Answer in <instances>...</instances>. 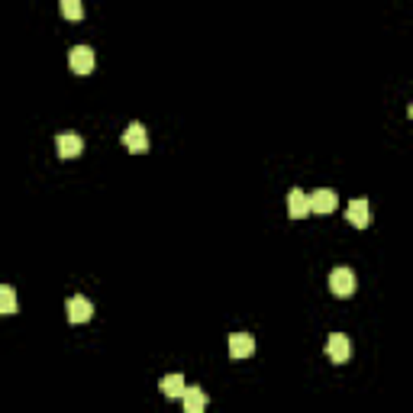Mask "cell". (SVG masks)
Returning <instances> with one entry per match:
<instances>
[{
  "mask_svg": "<svg viewBox=\"0 0 413 413\" xmlns=\"http://www.w3.org/2000/svg\"><path fill=\"white\" fill-rule=\"evenodd\" d=\"M329 291L336 297L355 294V274H352V268H333V272H329Z\"/></svg>",
  "mask_w": 413,
  "mask_h": 413,
  "instance_id": "1",
  "label": "cell"
},
{
  "mask_svg": "<svg viewBox=\"0 0 413 413\" xmlns=\"http://www.w3.org/2000/svg\"><path fill=\"white\" fill-rule=\"evenodd\" d=\"M68 68L75 71V75H91L94 71V49L91 45H75V49L68 52Z\"/></svg>",
  "mask_w": 413,
  "mask_h": 413,
  "instance_id": "2",
  "label": "cell"
},
{
  "mask_svg": "<svg viewBox=\"0 0 413 413\" xmlns=\"http://www.w3.org/2000/svg\"><path fill=\"white\" fill-rule=\"evenodd\" d=\"M326 355H329V362H336V365L349 362V355H352L349 336H343V333H333V336L326 339Z\"/></svg>",
  "mask_w": 413,
  "mask_h": 413,
  "instance_id": "3",
  "label": "cell"
},
{
  "mask_svg": "<svg viewBox=\"0 0 413 413\" xmlns=\"http://www.w3.org/2000/svg\"><path fill=\"white\" fill-rule=\"evenodd\" d=\"M307 200H310V213H320V217H326V213H333V210H336L339 197H336V191L320 188V191H313V194H310Z\"/></svg>",
  "mask_w": 413,
  "mask_h": 413,
  "instance_id": "4",
  "label": "cell"
},
{
  "mask_svg": "<svg viewBox=\"0 0 413 413\" xmlns=\"http://www.w3.org/2000/svg\"><path fill=\"white\" fill-rule=\"evenodd\" d=\"M119 142L129 149V152H146L149 149V133L142 123H129L127 129H123V136H119Z\"/></svg>",
  "mask_w": 413,
  "mask_h": 413,
  "instance_id": "5",
  "label": "cell"
},
{
  "mask_svg": "<svg viewBox=\"0 0 413 413\" xmlns=\"http://www.w3.org/2000/svg\"><path fill=\"white\" fill-rule=\"evenodd\" d=\"M65 310H68V323H87L94 316V304L87 301V297H68V304H65Z\"/></svg>",
  "mask_w": 413,
  "mask_h": 413,
  "instance_id": "6",
  "label": "cell"
},
{
  "mask_svg": "<svg viewBox=\"0 0 413 413\" xmlns=\"http://www.w3.org/2000/svg\"><path fill=\"white\" fill-rule=\"evenodd\" d=\"M55 149H58V159H77V155L85 152V139L77 133H62L55 139Z\"/></svg>",
  "mask_w": 413,
  "mask_h": 413,
  "instance_id": "7",
  "label": "cell"
},
{
  "mask_svg": "<svg viewBox=\"0 0 413 413\" xmlns=\"http://www.w3.org/2000/svg\"><path fill=\"white\" fill-rule=\"evenodd\" d=\"M345 220H349L355 230H365L371 223V210H368V200H352L345 207Z\"/></svg>",
  "mask_w": 413,
  "mask_h": 413,
  "instance_id": "8",
  "label": "cell"
},
{
  "mask_svg": "<svg viewBox=\"0 0 413 413\" xmlns=\"http://www.w3.org/2000/svg\"><path fill=\"white\" fill-rule=\"evenodd\" d=\"M310 213V200H307V194H304L301 188H294L291 194H287V217L291 220H304Z\"/></svg>",
  "mask_w": 413,
  "mask_h": 413,
  "instance_id": "9",
  "label": "cell"
},
{
  "mask_svg": "<svg viewBox=\"0 0 413 413\" xmlns=\"http://www.w3.org/2000/svg\"><path fill=\"white\" fill-rule=\"evenodd\" d=\"M181 400H184V410H188V413H203V410H207V404H210L207 391H200V387H184Z\"/></svg>",
  "mask_w": 413,
  "mask_h": 413,
  "instance_id": "10",
  "label": "cell"
},
{
  "mask_svg": "<svg viewBox=\"0 0 413 413\" xmlns=\"http://www.w3.org/2000/svg\"><path fill=\"white\" fill-rule=\"evenodd\" d=\"M255 352V339L249 336V333H236V336H230V355L232 358H249Z\"/></svg>",
  "mask_w": 413,
  "mask_h": 413,
  "instance_id": "11",
  "label": "cell"
},
{
  "mask_svg": "<svg viewBox=\"0 0 413 413\" xmlns=\"http://www.w3.org/2000/svg\"><path fill=\"white\" fill-rule=\"evenodd\" d=\"M159 387H161V394H165L168 400H181V394H184V387H188V385H184L181 375H165Z\"/></svg>",
  "mask_w": 413,
  "mask_h": 413,
  "instance_id": "12",
  "label": "cell"
},
{
  "mask_svg": "<svg viewBox=\"0 0 413 413\" xmlns=\"http://www.w3.org/2000/svg\"><path fill=\"white\" fill-rule=\"evenodd\" d=\"M16 313V291L7 284H0V316Z\"/></svg>",
  "mask_w": 413,
  "mask_h": 413,
  "instance_id": "13",
  "label": "cell"
},
{
  "mask_svg": "<svg viewBox=\"0 0 413 413\" xmlns=\"http://www.w3.org/2000/svg\"><path fill=\"white\" fill-rule=\"evenodd\" d=\"M58 7H62L65 20H71V23H77L85 16V4H81V0H58Z\"/></svg>",
  "mask_w": 413,
  "mask_h": 413,
  "instance_id": "14",
  "label": "cell"
}]
</instances>
